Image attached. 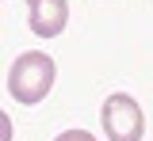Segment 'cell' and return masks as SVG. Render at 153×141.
I'll use <instances>...</instances> for the list:
<instances>
[{
	"label": "cell",
	"mask_w": 153,
	"mask_h": 141,
	"mask_svg": "<svg viewBox=\"0 0 153 141\" xmlns=\"http://www.w3.org/2000/svg\"><path fill=\"white\" fill-rule=\"evenodd\" d=\"M54 57L50 54H35V50H27V54H19L16 65L8 69V95L16 103H38L50 95V88H54Z\"/></svg>",
	"instance_id": "1"
},
{
	"label": "cell",
	"mask_w": 153,
	"mask_h": 141,
	"mask_svg": "<svg viewBox=\"0 0 153 141\" xmlns=\"http://www.w3.org/2000/svg\"><path fill=\"white\" fill-rule=\"evenodd\" d=\"M100 122H103L107 141H142V134H146V115H142L138 99H130L126 92L107 95L103 111H100Z\"/></svg>",
	"instance_id": "2"
},
{
	"label": "cell",
	"mask_w": 153,
	"mask_h": 141,
	"mask_svg": "<svg viewBox=\"0 0 153 141\" xmlns=\"http://www.w3.org/2000/svg\"><path fill=\"white\" fill-rule=\"evenodd\" d=\"M27 15L38 38H57L69 23V4L65 0H27Z\"/></svg>",
	"instance_id": "3"
},
{
	"label": "cell",
	"mask_w": 153,
	"mask_h": 141,
	"mask_svg": "<svg viewBox=\"0 0 153 141\" xmlns=\"http://www.w3.org/2000/svg\"><path fill=\"white\" fill-rule=\"evenodd\" d=\"M54 141H96L88 130H65V134H57Z\"/></svg>",
	"instance_id": "4"
}]
</instances>
